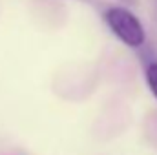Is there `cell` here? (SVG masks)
Wrapping results in <instances>:
<instances>
[{"mask_svg":"<svg viewBox=\"0 0 157 155\" xmlns=\"http://www.w3.org/2000/svg\"><path fill=\"white\" fill-rule=\"evenodd\" d=\"M102 20L113 37L130 49H139L146 44V29L141 18L124 6H110L102 13Z\"/></svg>","mask_w":157,"mask_h":155,"instance_id":"cell-1","label":"cell"},{"mask_svg":"<svg viewBox=\"0 0 157 155\" xmlns=\"http://www.w3.org/2000/svg\"><path fill=\"white\" fill-rule=\"evenodd\" d=\"M144 80H146V86L152 93V97L157 100V60H152L146 64V70H144Z\"/></svg>","mask_w":157,"mask_h":155,"instance_id":"cell-2","label":"cell"}]
</instances>
